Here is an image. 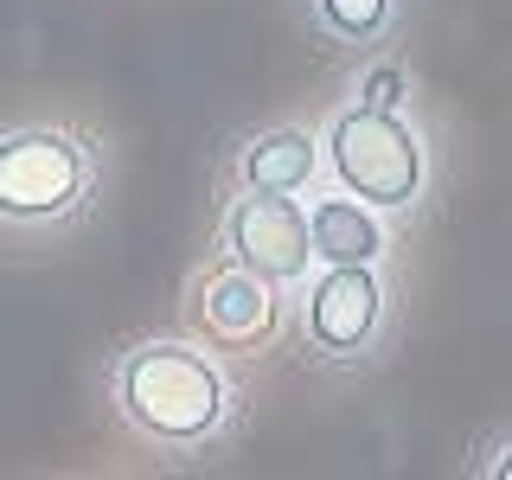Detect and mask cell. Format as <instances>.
I'll list each match as a JSON object with an SVG mask.
<instances>
[{"label":"cell","mask_w":512,"mask_h":480,"mask_svg":"<svg viewBox=\"0 0 512 480\" xmlns=\"http://www.w3.org/2000/svg\"><path fill=\"white\" fill-rule=\"evenodd\" d=\"M231 378L192 340H141L116 365V410L154 448H205L231 423Z\"/></svg>","instance_id":"obj_1"},{"label":"cell","mask_w":512,"mask_h":480,"mask_svg":"<svg viewBox=\"0 0 512 480\" xmlns=\"http://www.w3.org/2000/svg\"><path fill=\"white\" fill-rule=\"evenodd\" d=\"M327 173L352 199L378 205V212H404L429 186V154H423V135L397 109L352 103L327 122Z\"/></svg>","instance_id":"obj_2"},{"label":"cell","mask_w":512,"mask_h":480,"mask_svg":"<svg viewBox=\"0 0 512 480\" xmlns=\"http://www.w3.org/2000/svg\"><path fill=\"white\" fill-rule=\"evenodd\" d=\"M90 199V148L71 128H7L0 135V218L64 224Z\"/></svg>","instance_id":"obj_3"},{"label":"cell","mask_w":512,"mask_h":480,"mask_svg":"<svg viewBox=\"0 0 512 480\" xmlns=\"http://www.w3.org/2000/svg\"><path fill=\"white\" fill-rule=\"evenodd\" d=\"M224 250H231V263L256 269V276L276 282V288L308 282V269L320 263L301 192H250L244 186V199L224 212Z\"/></svg>","instance_id":"obj_4"},{"label":"cell","mask_w":512,"mask_h":480,"mask_svg":"<svg viewBox=\"0 0 512 480\" xmlns=\"http://www.w3.org/2000/svg\"><path fill=\"white\" fill-rule=\"evenodd\" d=\"M384 327V282L378 263H320V276L301 295V333L327 359H359L372 352Z\"/></svg>","instance_id":"obj_5"},{"label":"cell","mask_w":512,"mask_h":480,"mask_svg":"<svg viewBox=\"0 0 512 480\" xmlns=\"http://www.w3.org/2000/svg\"><path fill=\"white\" fill-rule=\"evenodd\" d=\"M192 320H199L205 346L263 352V346L282 333V288L263 282V276H256V269H244V263L205 269V276L192 282Z\"/></svg>","instance_id":"obj_6"},{"label":"cell","mask_w":512,"mask_h":480,"mask_svg":"<svg viewBox=\"0 0 512 480\" xmlns=\"http://www.w3.org/2000/svg\"><path fill=\"white\" fill-rule=\"evenodd\" d=\"M320 167H327V141L308 128H263L237 154V186L250 192H314Z\"/></svg>","instance_id":"obj_7"},{"label":"cell","mask_w":512,"mask_h":480,"mask_svg":"<svg viewBox=\"0 0 512 480\" xmlns=\"http://www.w3.org/2000/svg\"><path fill=\"white\" fill-rule=\"evenodd\" d=\"M314 224V256L320 263H378L384 256V218L378 205L352 199V192H333V199L308 205Z\"/></svg>","instance_id":"obj_8"},{"label":"cell","mask_w":512,"mask_h":480,"mask_svg":"<svg viewBox=\"0 0 512 480\" xmlns=\"http://www.w3.org/2000/svg\"><path fill=\"white\" fill-rule=\"evenodd\" d=\"M308 7H314L320 32H333L346 45H372L397 20V0H308Z\"/></svg>","instance_id":"obj_9"},{"label":"cell","mask_w":512,"mask_h":480,"mask_svg":"<svg viewBox=\"0 0 512 480\" xmlns=\"http://www.w3.org/2000/svg\"><path fill=\"white\" fill-rule=\"evenodd\" d=\"M404 96H410V71H404V64H372V71H359V103L404 109Z\"/></svg>","instance_id":"obj_10"},{"label":"cell","mask_w":512,"mask_h":480,"mask_svg":"<svg viewBox=\"0 0 512 480\" xmlns=\"http://www.w3.org/2000/svg\"><path fill=\"white\" fill-rule=\"evenodd\" d=\"M487 480H512V442H500L487 455Z\"/></svg>","instance_id":"obj_11"}]
</instances>
